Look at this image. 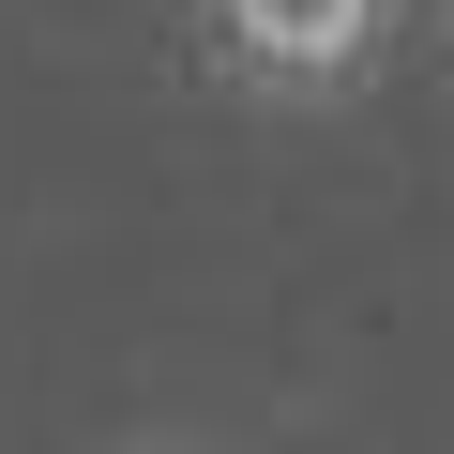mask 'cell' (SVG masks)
Returning a JSON list of instances; mask_svg holds the SVG:
<instances>
[{
  "label": "cell",
  "mask_w": 454,
  "mask_h": 454,
  "mask_svg": "<svg viewBox=\"0 0 454 454\" xmlns=\"http://www.w3.org/2000/svg\"><path fill=\"white\" fill-rule=\"evenodd\" d=\"M212 46H227L243 91L318 106V91H348L379 61V0H212Z\"/></svg>",
  "instance_id": "obj_1"
}]
</instances>
